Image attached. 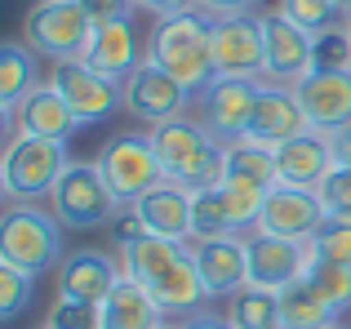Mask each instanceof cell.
I'll list each match as a JSON object with an SVG mask.
<instances>
[{"label": "cell", "instance_id": "1", "mask_svg": "<svg viewBox=\"0 0 351 329\" xmlns=\"http://www.w3.org/2000/svg\"><path fill=\"white\" fill-rule=\"evenodd\" d=\"M116 254H120L125 276L138 280L169 321H187V316L209 307V294L200 285V271H196V258H191L187 241H165V236L147 232L143 241L125 245Z\"/></svg>", "mask_w": 351, "mask_h": 329}, {"label": "cell", "instance_id": "2", "mask_svg": "<svg viewBox=\"0 0 351 329\" xmlns=\"http://www.w3.org/2000/svg\"><path fill=\"white\" fill-rule=\"evenodd\" d=\"M147 58L169 71L187 94H200L218 76L214 71V18L205 9L156 18L152 32H147Z\"/></svg>", "mask_w": 351, "mask_h": 329}, {"label": "cell", "instance_id": "3", "mask_svg": "<svg viewBox=\"0 0 351 329\" xmlns=\"http://www.w3.org/2000/svg\"><path fill=\"white\" fill-rule=\"evenodd\" d=\"M152 143H156V156H160V169H165L169 182H178V187H187V191L218 187V182H223L227 143H218L214 134L200 125L196 112L156 125Z\"/></svg>", "mask_w": 351, "mask_h": 329}, {"label": "cell", "instance_id": "4", "mask_svg": "<svg viewBox=\"0 0 351 329\" xmlns=\"http://www.w3.org/2000/svg\"><path fill=\"white\" fill-rule=\"evenodd\" d=\"M71 164L67 143L53 138H32V134H5L0 151V191L9 205H40L49 200L53 182Z\"/></svg>", "mask_w": 351, "mask_h": 329}, {"label": "cell", "instance_id": "5", "mask_svg": "<svg viewBox=\"0 0 351 329\" xmlns=\"http://www.w3.org/2000/svg\"><path fill=\"white\" fill-rule=\"evenodd\" d=\"M62 236H67V227L53 218L49 205H5V214H0V263L32 271V276L58 271V263L67 258Z\"/></svg>", "mask_w": 351, "mask_h": 329}, {"label": "cell", "instance_id": "6", "mask_svg": "<svg viewBox=\"0 0 351 329\" xmlns=\"http://www.w3.org/2000/svg\"><path fill=\"white\" fill-rule=\"evenodd\" d=\"M45 205L53 209V218H58L67 232H98V227H112V218L125 209L112 196V187H107V178L98 173L94 160H71L67 169H62V178L53 182V191H49Z\"/></svg>", "mask_w": 351, "mask_h": 329}, {"label": "cell", "instance_id": "7", "mask_svg": "<svg viewBox=\"0 0 351 329\" xmlns=\"http://www.w3.org/2000/svg\"><path fill=\"white\" fill-rule=\"evenodd\" d=\"M23 40L49 62L85 58L94 40V18L80 9V0H36L23 18Z\"/></svg>", "mask_w": 351, "mask_h": 329}, {"label": "cell", "instance_id": "8", "mask_svg": "<svg viewBox=\"0 0 351 329\" xmlns=\"http://www.w3.org/2000/svg\"><path fill=\"white\" fill-rule=\"evenodd\" d=\"M94 164H98V173L107 178V187H112V196L120 200V205H134V200L147 196L156 182H165V169H160V156H156L152 130L107 138L103 147H98Z\"/></svg>", "mask_w": 351, "mask_h": 329}, {"label": "cell", "instance_id": "9", "mask_svg": "<svg viewBox=\"0 0 351 329\" xmlns=\"http://www.w3.org/2000/svg\"><path fill=\"white\" fill-rule=\"evenodd\" d=\"M49 85L67 98V107L76 112L80 130L85 125H103L112 121L116 112H125V94H120V80L103 76L98 67H89L85 58L71 62H53L49 67Z\"/></svg>", "mask_w": 351, "mask_h": 329}, {"label": "cell", "instance_id": "10", "mask_svg": "<svg viewBox=\"0 0 351 329\" xmlns=\"http://www.w3.org/2000/svg\"><path fill=\"white\" fill-rule=\"evenodd\" d=\"M258 85H263V80L214 76L196 94L191 112L200 116V125H205L218 143H236V138L249 134V116H254V103H258Z\"/></svg>", "mask_w": 351, "mask_h": 329}, {"label": "cell", "instance_id": "11", "mask_svg": "<svg viewBox=\"0 0 351 329\" xmlns=\"http://www.w3.org/2000/svg\"><path fill=\"white\" fill-rule=\"evenodd\" d=\"M258 18H263V49H267L263 80H271V85H298L316 67V36L302 32L298 23H289L280 9H258Z\"/></svg>", "mask_w": 351, "mask_h": 329}, {"label": "cell", "instance_id": "12", "mask_svg": "<svg viewBox=\"0 0 351 329\" xmlns=\"http://www.w3.org/2000/svg\"><path fill=\"white\" fill-rule=\"evenodd\" d=\"M120 94H125V112L134 116V121H143L147 130L173 121V116H187L191 103H196V94H187V89H182L165 67H156L152 58L120 85Z\"/></svg>", "mask_w": 351, "mask_h": 329}, {"label": "cell", "instance_id": "13", "mask_svg": "<svg viewBox=\"0 0 351 329\" xmlns=\"http://www.w3.org/2000/svg\"><path fill=\"white\" fill-rule=\"evenodd\" d=\"M267 49H263V18L258 14H227L214 18V71L240 80H263Z\"/></svg>", "mask_w": 351, "mask_h": 329}, {"label": "cell", "instance_id": "14", "mask_svg": "<svg viewBox=\"0 0 351 329\" xmlns=\"http://www.w3.org/2000/svg\"><path fill=\"white\" fill-rule=\"evenodd\" d=\"M325 205L311 187H289V182H276L263 200V214H258V227L254 232H267V236H280V241H298L307 245L311 236L320 232L325 223Z\"/></svg>", "mask_w": 351, "mask_h": 329}, {"label": "cell", "instance_id": "15", "mask_svg": "<svg viewBox=\"0 0 351 329\" xmlns=\"http://www.w3.org/2000/svg\"><path fill=\"white\" fill-rule=\"evenodd\" d=\"M302 112H307V125L316 134H329L334 138L338 130L351 125V71H325L311 67L307 76L293 85Z\"/></svg>", "mask_w": 351, "mask_h": 329}, {"label": "cell", "instance_id": "16", "mask_svg": "<svg viewBox=\"0 0 351 329\" xmlns=\"http://www.w3.org/2000/svg\"><path fill=\"white\" fill-rule=\"evenodd\" d=\"M191 258H196V271H200V285H205L209 303H227L236 289L249 285V249H245V236L191 241Z\"/></svg>", "mask_w": 351, "mask_h": 329}, {"label": "cell", "instance_id": "17", "mask_svg": "<svg viewBox=\"0 0 351 329\" xmlns=\"http://www.w3.org/2000/svg\"><path fill=\"white\" fill-rule=\"evenodd\" d=\"M0 121H5V134H32V138H53V143H71V134L80 130L76 112L67 107V98H62L49 80H40V85H36L9 116H0Z\"/></svg>", "mask_w": 351, "mask_h": 329}, {"label": "cell", "instance_id": "18", "mask_svg": "<svg viewBox=\"0 0 351 329\" xmlns=\"http://www.w3.org/2000/svg\"><path fill=\"white\" fill-rule=\"evenodd\" d=\"M245 249H249V285H263L280 294L285 285L307 276L311 267V249L298 241H280V236H267V232H249L245 236Z\"/></svg>", "mask_w": 351, "mask_h": 329}, {"label": "cell", "instance_id": "19", "mask_svg": "<svg viewBox=\"0 0 351 329\" xmlns=\"http://www.w3.org/2000/svg\"><path fill=\"white\" fill-rule=\"evenodd\" d=\"M307 130L311 125H307V112H302L293 85H271V80H263L245 138L263 143V147H280V143L298 138V134H307Z\"/></svg>", "mask_w": 351, "mask_h": 329}, {"label": "cell", "instance_id": "20", "mask_svg": "<svg viewBox=\"0 0 351 329\" xmlns=\"http://www.w3.org/2000/svg\"><path fill=\"white\" fill-rule=\"evenodd\" d=\"M58 298H80V303H103L107 294L120 285L125 267H120V254L107 249H76L58 263Z\"/></svg>", "mask_w": 351, "mask_h": 329}, {"label": "cell", "instance_id": "21", "mask_svg": "<svg viewBox=\"0 0 351 329\" xmlns=\"http://www.w3.org/2000/svg\"><path fill=\"white\" fill-rule=\"evenodd\" d=\"M85 62L98 67L103 76H112L125 85L138 67L147 62V40L138 36L134 18H116V23H98L94 27V40L85 49Z\"/></svg>", "mask_w": 351, "mask_h": 329}, {"label": "cell", "instance_id": "22", "mask_svg": "<svg viewBox=\"0 0 351 329\" xmlns=\"http://www.w3.org/2000/svg\"><path fill=\"white\" fill-rule=\"evenodd\" d=\"M334 138L329 134H298V138L280 143L276 147V182H289V187H311L316 191L320 182L329 178V169H334Z\"/></svg>", "mask_w": 351, "mask_h": 329}, {"label": "cell", "instance_id": "23", "mask_svg": "<svg viewBox=\"0 0 351 329\" xmlns=\"http://www.w3.org/2000/svg\"><path fill=\"white\" fill-rule=\"evenodd\" d=\"M138 218L152 236H165V241H187L191 245V191L178 187V182H156L147 196L134 200Z\"/></svg>", "mask_w": 351, "mask_h": 329}, {"label": "cell", "instance_id": "24", "mask_svg": "<svg viewBox=\"0 0 351 329\" xmlns=\"http://www.w3.org/2000/svg\"><path fill=\"white\" fill-rule=\"evenodd\" d=\"M98 312H103V329H160L169 321L156 307V298L129 276H120V285L98 303Z\"/></svg>", "mask_w": 351, "mask_h": 329}, {"label": "cell", "instance_id": "25", "mask_svg": "<svg viewBox=\"0 0 351 329\" xmlns=\"http://www.w3.org/2000/svg\"><path fill=\"white\" fill-rule=\"evenodd\" d=\"M36 58H40V53L27 49V40L0 45V116L14 112V107L23 103V98L40 85V80H49V76H40Z\"/></svg>", "mask_w": 351, "mask_h": 329}, {"label": "cell", "instance_id": "26", "mask_svg": "<svg viewBox=\"0 0 351 329\" xmlns=\"http://www.w3.org/2000/svg\"><path fill=\"white\" fill-rule=\"evenodd\" d=\"M223 182H254V187H276V147H263V143H254V138L227 143Z\"/></svg>", "mask_w": 351, "mask_h": 329}, {"label": "cell", "instance_id": "27", "mask_svg": "<svg viewBox=\"0 0 351 329\" xmlns=\"http://www.w3.org/2000/svg\"><path fill=\"white\" fill-rule=\"evenodd\" d=\"M227 321L232 329H285L280 325V294L263 285H245L227 298Z\"/></svg>", "mask_w": 351, "mask_h": 329}, {"label": "cell", "instance_id": "28", "mask_svg": "<svg viewBox=\"0 0 351 329\" xmlns=\"http://www.w3.org/2000/svg\"><path fill=\"white\" fill-rule=\"evenodd\" d=\"M214 236H240L223 182L191 191V241H214Z\"/></svg>", "mask_w": 351, "mask_h": 329}, {"label": "cell", "instance_id": "29", "mask_svg": "<svg viewBox=\"0 0 351 329\" xmlns=\"http://www.w3.org/2000/svg\"><path fill=\"white\" fill-rule=\"evenodd\" d=\"M334 321H338V316L329 312V303L311 289L307 276L280 289V325L285 329H325Z\"/></svg>", "mask_w": 351, "mask_h": 329}, {"label": "cell", "instance_id": "30", "mask_svg": "<svg viewBox=\"0 0 351 329\" xmlns=\"http://www.w3.org/2000/svg\"><path fill=\"white\" fill-rule=\"evenodd\" d=\"M307 280H311V289H316V294L329 303V312H334L338 321H343V316L351 312V267H338V263H320V258H311Z\"/></svg>", "mask_w": 351, "mask_h": 329}, {"label": "cell", "instance_id": "31", "mask_svg": "<svg viewBox=\"0 0 351 329\" xmlns=\"http://www.w3.org/2000/svg\"><path fill=\"white\" fill-rule=\"evenodd\" d=\"M36 280L40 276L0 263V321H18V316L36 303Z\"/></svg>", "mask_w": 351, "mask_h": 329}, {"label": "cell", "instance_id": "32", "mask_svg": "<svg viewBox=\"0 0 351 329\" xmlns=\"http://www.w3.org/2000/svg\"><path fill=\"white\" fill-rule=\"evenodd\" d=\"M311 258L320 263H338V267H351V218H325L320 232L307 241Z\"/></svg>", "mask_w": 351, "mask_h": 329}, {"label": "cell", "instance_id": "33", "mask_svg": "<svg viewBox=\"0 0 351 329\" xmlns=\"http://www.w3.org/2000/svg\"><path fill=\"white\" fill-rule=\"evenodd\" d=\"M276 9H280L289 23H298L302 32H311V36H320V32H329V27L347 23L343 9H338L334 0H280Z\"/></svg>", "mask_w": 351, "mask_h": 329}, {"label": "cell", "instance_id": "34", "mask_svg": "<svg viewBox=\"0 0 351 329\" xmlns=\"http://www.w3.org/2000/svg\"><path fill=\"white\" fill-rule=\"evenodd\" d=\"M45 329H103L98 303H80V298H53Z\"/></svg>", "mask_w": 351, "mask_h": 329}, {"label": "cell", "instance_id": "35", "mask_svg": "<svg viewBox=\"0 0 351 329\" xmlns=\"http://www.w3.org/2000/svg\"><path fill=\"white\" fill-rule=\"evenodd\" d=\"M316 67L351 71V32H347V23H338V27H329V32L316 36Z\"/></svg>", "mask_w": 351, "mask_h": 329}, {"label": "cell", "instance_id": "36", "mask_svg": "<svg viewBox=\"0 0 351 329\" xmlns=\"http://www.w3.org/2000/svg\"><path fill=\"white\" fill-rule=\"evenodd\" d=\"M316 196H320V205H325L329 218H351V169L334 164L329 178L316 187Z\"/></svg>", "mask_w": 351, "mask_h": 329}, {"label": "cell", "instance_id": "37", "mask_svg": "<svg viewBox=\"0 0 351 329\" xmlns=\"http://www.w3.org/2000/svg\"><path fill=\"white\" fill-rule=\"evenodd\" d=\"M107 232H112V245H116V249H125V245L143 241L147 227H143V218H138V209H134V205H125V209H120V214L112 218V227H107Z\"/></svg>", "mask_w": 351, "mask_h": 329}, {"label": "cell", "instance_id": "38", "mask_svg": "<svg viewBox=\"0 0 351 329\" xmlns=\"http://www.w3.org/2000/svg\"><path fill=\"white\" fill-rule=\"evenodd\" d=\"M80 9H85L98 27V23H116V18H134L138 0H80Z\"/></svg>", "mask_w": 351, "mask_h": 329}, {"label": "cell", "instance_id": "39", "mask_svg": "<svg viewBox=\"0 0 351 329\" xmlns=\"http://www.w3.org/2000/svg\"><path fill=\"white\" fill-rule=\"evenodd\" d=\"M258 5H263V0H200V9H205L209 18H227V14H258Z\"/></svg>", "mask_w": 351, "mask_h": 329}, {"label": "cell", "instance_id": "40", "mask_svg": "<svg viewBox=\"0 0 351 329\" xmlns=\"http://www.w3.org/2000/svg\"><path fill=\"white\" fill-rule=\"evenodd\" d=\"M138 9H147L152 18H173V14H191V9H200V0H138Z\"/></svg>", "mask_w": 351, "mask_h": 329}, {"label": "cell", "instance_id": "41", "mask_svg": "<svg viewBox=\"0 0 351 329\" xmlns=\"http://www.w3.org/2000/svg\"><path fill=\"white\" fill-rule=\"evenodd\" d=\"M178 329H232V321L227 316H214L205 307V312H196V316H187V321H178Z\"/></svg>", "mask_w": 351, "mask_h": 329}, {"label": "cell", "instance_id": "42", "mask_svg": "<svg viewBox=\"0 0 351 329\" xmlns=\"http://www.w3.org/2000/svg\"><path fill=\"white\" fill-rule=\"evenodd\" d=\"M334 160L343 164V169H351V125L334 134Z\"/></svg>", "mask_w": 351, "mask_h": 329}, {"label": "cell", "instance_id": "43", "mask_svg": "<svg viewBox=\"0 0 351 329\" xmlns=\"http://www.w3.org/2000/svg\"><path fill=\"white\" fill-rule=\"evenodd\" d=\"M338 9H343V18H351V0H334Z\"/></svg>", "mask_w": 351, "mask_h": 329}, {"label": "cell", "instance_id": "44", "mask_svg": "<svg viewBox=\"0 0 351 329\" xmlns=\"http://www.w3.org/2000/svg\"><path fill=\"white\" fill-rule=\"evenodd\" d=\"M325 329H351V325H343V321H334V325H325Z\"/></svg>", "mask_w": 351, "mask_h": 329}, {"label": "cell", "instance_id": "45", "mask_svg": "<svg viewBox=\"0 0 351 329\" xmlns=\"http://www.w3.org/2000/svg\"><path fill=\"white\" fill-rule=\"evenodd\" d=\"M160 329H178V321H165V325H160Z\"/></svg>", "mask_w": 351, "mask_h": 329}, {"label": "cell", "instance_id": "46", "mask_svg": "<svg viewBox=\"0 0 351 329\" xmlns=\"http://www.w3.org/2000/svg\"><path fill=\"white\" fill-rule=\"evenodd\" d=\"M347 32H351V18H347Z\"/></svg>", "mask_w": 351, "mask_h": 329}]
</instances>
